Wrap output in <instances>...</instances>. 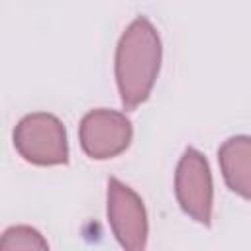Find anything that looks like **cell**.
<instances>
[{
	"instance_id": "4",
	"label": "cell",
	"mask_w": 251,
	"mask_h": 251,
	"mask_svg": "<svg viewBox=\"0 0 251 251\" xmlns=\"http://www.w3.org/2000/svg\"><path fill=\"white\" fill-rule=\"evenodd\" d=\"M133 127L126 114L116 110H90L78 126L82 151L96 161H106L124 153L131 143Z\"/></svg>"
},
{
	"instance_id": "1",
	"label": "cell",
	"mask_w": 251,
	"mask_h": 251,
	"mask_svg": "<svg viewBox=\"0 0 251 251\" xmlns=\"http://www.w3.org/2000/svg\"><path fill=\"white\" fill-rule=\"evenodd\" d=\"M161 37L155 25L145 18H135L122 33L116 47V84L126 110L143 104L157 80L161 69Z\"/></svg>"
},
{
	"instance_id": "7",
	"label": "cell",
	"mask_w": 251,
	"mask_h": 251,
	"mask_svg": "<svg viewBox=\"0 0 251 251\" xmlns=\"http://www.w3.org/2000/svg\"><path fill=\"white\" fill-rule=\"evenodd\" d=\"M0 249L2 251H16V249H49V243L45 237L29 227V226H12L4 231L0 239Z\"/></svg>"
},
{
	"instance_id": "2",
	"label": "cell",
	"mask_w": 251,
	"mask_h": 251,
	"mask_svg": "<svg viewBox=\"0 0 251 251\" xmlns=\"http://www.w3.org/2000/svg\"><path fill=\"white\" fill-rule=\"evenodd\" d=\"M14 147L31 165L51 167L69 161L67 129L63 122L47 112L24 116L14 129Z\"/></svg>"
},
{
	"instance_id": "5",
	"label": "cell",
	"mask_w": 251,
	"mask_h": 251,
	"mask_svg": "<svg viewBox=\"0 0 251 251\" xmlns=\"http://www.w3.org/2000/svg\"><path fill=\"white\" fill-rule=\"evenodd\" d=\"M106 212L112 233L127 251H141L147 245V214L143 200L127 184L118 178L108 180Z\"/></svg>"
},
{
	"instance_id": "3",
	"label": "cell",
	"mask_w": 251,
	"mask_h": 251,
	"mask_svg": "<svg viewBox=\"0 0 251 251\" xmlns=\"http://www.w3.org/2000/svg\"><path fill=\"white\" fill-rule=\"evenodd\" d=\"M175 194L186 216L198 224L210 226L214 204L212 173L206 157L198 149L188 147L182 153L175 173Z\"/></svg>"
},
{
	"instance_id": "6",
	"label": "cell",
	"mask_w": 251,
	"mask_h": 251,
	"mask_svg": "<svg viewBox=\"0 0 251 251\" xmlns=\"http://www.w3.org/2000/svg\"><path fill=\"white\" fill-rule=\"evenodd\" d=\"M218 161L229 190L251 200V135H233L218 149Z\"/></svg>"
}]
</instances>
